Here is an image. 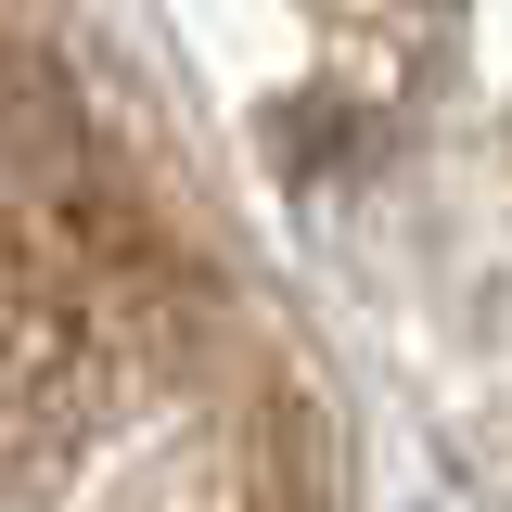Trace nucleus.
I'll list each match as a JSON object with an SVG mask.
<instances>
[{
	"mask_svg": "<svg viewBox=\"0 0 512 512\" xmlns=\"http://www.w3.org/2000/svg\"><path fill=\"white\" fill-rule=\"evenodd\" d=\"M218 128L410 423L512 512V0H167Z\"/></svg>",
	"mask_w": 512,
	"mask_h": 512,
	"instance_id": "obj_2",
	"label": "nucleus"
},
{
	"mask_svg": "<svg viewBox=\"0 0 512 512\" xmlns=\"http://www.w3.org/2000/svg\"><path fill=\"white\" fill-rule=\"evenodd\" d=\"M0 512H359L295 282L52 0H0Z\"/></svg>",
	"mask_w": 512,
	"mask_h": 512,
	"instance_id": "obj_1",
	"label": "nucleus"
}]
</instances>
